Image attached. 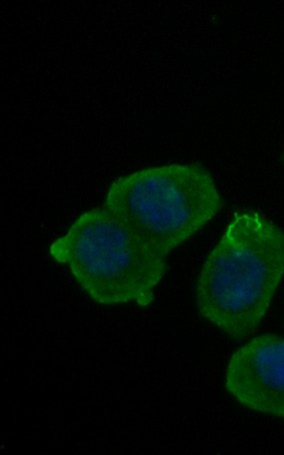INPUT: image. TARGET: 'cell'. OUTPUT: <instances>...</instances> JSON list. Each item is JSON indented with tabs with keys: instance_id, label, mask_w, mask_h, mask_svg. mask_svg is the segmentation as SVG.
<instances>
[{
	"instance_id": "obj_4",
	"label": "cell",
	"mask_w": 284,
	"mask_h": 455,
	"mask_svg": "<svg viewBox=\"0 0 284 455\" xmlns=\"http://www.w3.org/2000/svg\"><path fill=\"white\" fill-rule=\"evenodd\" d=\"M226 388L249 410L284 418V339L260 335L234 353Z\"/></svg>"
},
{
	"instance_id": "obj_2",
	"label": "cell",
	"mask_w": 284,
	"mask_h": 455,
	"mask_svg": "<svg viewBox=\"0 0 284 455\" xmlns=\"http://www.w3.org/2000/svg\"><path fill=\"white\" fill-rule=\"evenodd\" d=\"M69 267L77 283L102 305L137 303L147 307L167 271V256L104 207L85 212L50 249Z\"/></svg>"
},
{
	"instance_id": "obj_3",
	"label": "cell",
	"mask_w": 284,
	"mask_h": 455,
	"mask_svg": "<svg viewBox=\"0 0 284 455\" xmlns=\"http://www.w3.org/2000/svg\"><path fill=\"white\" fill-rule=\"evenodd\" d=\"M223 207L215 180L200 164L131 172L109 187L104 205L118 221L167 257Z\"/></svg>"
},
{
	"instance_id": "obj_1",
	"label": "cell",
	"mask_w": 284,
	"mask_h": 455,
	"mask_svg": "<svg viewBox=\"0 0 284 455\" xmlns=\"http://www.w3.org/2000/svg\"><path fill=\"white\" fill-rule=\"evenodd\" d=\"M284 274V232L255 211L234 214L196 285L201 315L234 339L256 331Z\"/></svg>"
}]
</instances>
